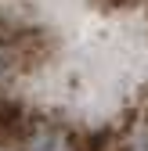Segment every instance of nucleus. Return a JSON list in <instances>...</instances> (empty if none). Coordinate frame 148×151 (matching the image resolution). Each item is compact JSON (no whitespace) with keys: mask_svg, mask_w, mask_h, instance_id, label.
Segmentation results:
<instances>
[{"mask_svg":"<svg viewBox=\"0 0 148 151\" xmlns=\"http://www.w3.org/2000/svg\"><path fill=\"white\" fill-rule=\"evenodd\" d=\"M144 133L148 0H0V140L130 151Z\"/></svg>","mask_w":148,"mask_h":151,"instance_id":"1","label":"nucleus"}]
</instances>
